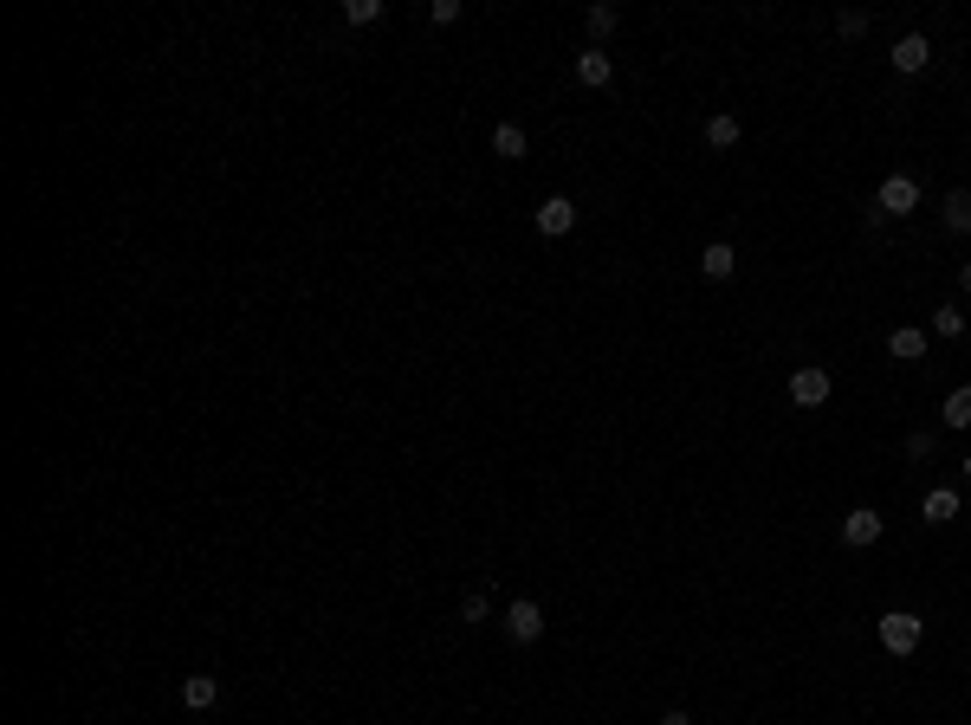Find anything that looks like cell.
<instances>
[{
	"label": "cell",
	"instance_id": "obj_13",
	"mask_svg": "<svg viewBox=\"0 0 971 725\" xmlns=\"http://www.w3.org/2000/svg\"><path fill=\"white\" fill-rule=\"evenodd\" d=\"M700 272H706V279H732V272H738V253H732V246L726 240H713V246H706V253H700Z\"/></svg>",
	"mask_w": 971,
	"mask_h": 725
},
{
	"label": "cell",
	"instance_id": "obj_2",
	"mask_svg": "<svg viewBox=\"0 0 971 725\" xmlns=\"http://www.w3.org/2000/svg\"><path fill=\"white\" fill-rule=\"evenodd\" d=\"M874 208H881L887 221H900V214H913V208H920V182H913V175H887V182L874 188Z\"/></svg>",
	"mask_w": 971,
	"mask_h": 725
},
{
	"label": "cell",
	"instance_id": "obj_24",
	"mask_svg": "<svg viewBox=\"0 0 971 725\" xmlns=\"http://www.w3.org/2000/svg\"><path fill=\"white\" fill-rule=\"evenodd\" d=\"M661 725H693V719L680 713V706H667V713H661Z\"/></svg>",
	"mask_w": 971,
	"mask_h": 725
},
{
	"label": "cell",
	"instance_id": "obj_15",
	"mask_svg": "<svg viewBox=\"0 0 971 725\" xmlns=\"http://www.w3.org/2000/svg\"><path fill=\"white\" fill-rule=\"evenodd\" d=\"M920 512H926V525H952V518H959V492H952V486L926 492V505H920Z\"/></svg>",
	"mask_w": 971,
	"mask_h": 725
},
{
	"label": "cell",
	"instance_id": "obj_26",
	"mask_svg": "<svg viewBox=\"0 0 971 725\" xmlns=\"http://www.w3.org/2000/svg\"><path fill=\"white\" fill-rule=\"evenodd\" d=\"M959 473H965V480H971V454H965V460H959Z\"/></svg>",
	"mask_w": 971,
	"mask_h": 725
},
{
	"label": "cell",
	"instance_id": "obj_18",
	"mask_svg": "<svg viewBox=\"0 0 971 725\" xmlns=\"http://www.w3.org/2000/svg\"><path fill=\"white\" fill-rule=\"evenodd\" d=\"M486 615H492V596L486 590H467V596H460V622H467V628H480Z\"/></svg>",
	"mask_w": 971,
	"mask_h": 725
},
{
	"label": "cell",
	"instance_id": "obj_10",
	"mask_svg": "<svg viewBox=\"0 0 971 725\" xmlns=\"http://www.w3.org/2000/svg\"><path fill=\"white\" fill-rule=\"evenodd\" d=\"M214 700H221V680H214V674H188L182 680V706H188V713H208Z\"/></svg>",
	"mask_w": 971,
	"mask_h": 725
},
{
	"label": "cell",
	"instance_id": "obj_1",
	"mask_svg": "<svg viewBox=\"0 0 971 725\" xmlns=\"http://www.w3.org/2000/svg\"><path fill=\"white\" fill-rule=\"evenodd\" d=\"M920 635H926V622L913 609H887L881 615V648L887 654H913V648H920Z\"/></svg>",
	"mask_w": 971,
	"mask_h": 725
},
{
	"label": "cell",
	"instance_id": "obj_6",
	"mask_svg": "<svg viewBox=\"0 0 971 725\" xmlns=\"http://www.w3.org/2000/svg\"><path fill=\"white\" fill-rule=\"evenodd\" d=\"M570 227H577V201H570V195L538 201V234H544V240H564Z\"/></svg>",
	"mask_w": 971,
	"mask_h": 725
},
{
	"label": "cell",
	"instance_id": "obj_5",
	"mask_svg": "<svg viewBox=\"0 0 971 725\" xmlns=\"http://www.w3.org/2000/svg\"><path fill=\"white\" fill-rule=\"evenodd\" d=\"M887 59H894V72L913 78V72H926V65H933V39H926V33H900Z\"/></svg>",
	"mask_w": 971,
	"mask_h": 725
},
{
	"label": "cell",
	"instance_id": "obj_8",
	"mask_svg": "<svg viewBox=\"0 0 971 725\" xmlns=\"http://www.w3.org/2000/svg\"><path fill=\"white\" fill-rule=\"evenodd\" d=\"M609 78H615V59H609V52H603V46H590V52H577V85H590V91H603V85H609Z\"/></svg>",
	"mask_w": 971,
	"mask_h": 725
},
{
	"label": "cell",
	"instance_id": "obj_25",
	"mask_svg": "<svg viewBox=\"0 0 971 725\" xmlns=\"http://www.w3.org/2000/svg\"><path fill=\"white\" fill-rule=\"evenodd\" d=\"M959 292H971V259H965V266H959Z\"/></svg>",
	"mask_w": 971,
	"mask_h": 725
},
{
	"label": "cell",
	"instance_id": "obj_23",
	"mask_svg": "<svg viewBox=\"0 0 971 725\" xmlns=\"http://www.w3.org/2000/svg\"><path fill=\"white\" fill-rule=\"evenodd\" d=\"M428 20H434V26H454V20H460V0H434Z\"/></svg>",
	"mask_w": 971,
	"mask_h": 725
},
{
	"label": "cell",
	"instance_id": "obj_11",
	"mask_svg": "<svg viewBox=\"0 0 971 725\" xmlns=\"http://www.w3.org/2000/svg\"><path fill=\"white\" fill-rule=\"evenodd\" d=\"M939 221H946V234H971V188H952L939 201Z\"/></svg>",
	"mask_w": 971,
	"mask_h": 725
},
{
	"label": "cell",
	"instance_id": "obj_16",
	"mask_svg": "<svg viewBox=\"0 0 971 725\" xmlns=\"http://www.w3.org/2000/svg\"><path fill=\"white\" fill-rule=\"evenodd\" d=\"M382 13H389L382 0H344V26H376Z\"/></svg>",
	"mask_w": 971,
	"mask_h": 725
},
{
	"label": "cell",
	"instance_id": "obj_21",
	"mask_svg": "<svg viewBox=\"0 0 971 725\" xmlns=\"http://www.w3.org/2000/svg\"><path fill=\"white\" fill-rule=\"evenodd\" d=\"M615 26H622V7H590V33L596 39H609Z\"/></svg>",
	"mask_w": 971,
	"mask_h": 725
},
{
	"label": "cell",
	"instance_id": "obj_22",
	"mask_svg": "<svg viewBox=\"0 0 971 725\" xmlns=\"http://www.w3.org/2000/svg\"><path fill=\"white\" fill-rule=\"evenodd\" d=\"M836 33H842V39H861V33H868V13H861V7L836 13Z\"/></svg>",
	"mask_w": 971,
	"mask_h": 725
},
{
	"label": "cell",
	"instance_id": "obj_3",
	"mask_svg": "<svg viewBox=\"0 0 971 725\" xmlns=\"http://www.w3.org/2000/svg\"><path fill=\"white\" fill-rule=\"evenodd\" d=\"M829 395H836V382H829L823 363H803L797 376H790V402H797V408H823Z\"/></svg>",
	"mask_w": 971,
	"mask_h": 725
},
{
	"label": "cell",
	"instance_id": "obj_19",
	"mask_svg": "<svg viewBox=\"0 0 971 725\" xmlns=\"http://www.w3.org/2000/svg\"><path fill=\"white\" fill-rule=\"evenodd\" d=\"M946 428H971V389L946 395Z\"/></svg>",
	"mask_w": 971,
	"mask_h": 725
},
{
	"label": "cell",
	"instance_id": "obj_17",
	"mask_svg": "<svg viewBox=\"0 0 971 725\" xmlns=\"http://www.w3.org/2000/svg\"><path fill=\"white\" fill-rule=\"evenodd\" d=\"M933 331L939 337H965V305H933Z\"/></svg>",
	"mask_w": 971,
	"mask_h": 725
},
{
	"label": "cell",
	"instance_id": "obj_9",
	"mask_svg": "<svg viewBox=\"0 0 971 725\" xmlns=\"http://www.w3.org/2000/svg\"><path fill=\"white\" fill-rule=\"evenodd\" d=\"M887 357L894 363H926V331L920 324H900V331L887 337Z\"/></svg>",
	"mask_w": 971,
	"mask_h": 725
},
{
	"label": "cell",
	"instance_id": "obj_7",
	"mask_svg": "<svg viewBox=\"0 0 971 725\" xmlns=\"http://www.w3.org/2000/svg\"><path fill=\"white\" fill-rule=\"evenodd\" d=\"M505 635H512V641H538V635H544V609L531 603V596L505 603Z\"/></svg>",
	"mask_w": 971,
	"mask_h": 725
},
{
	"label": "cell",
	"instance_id": "obj_4",
	"mask_svg": "<svg viewBox=\"0 0 971 725\" xmlns=\"http://www.w3.org/2000/svg\"><path fill=\"white\" fill-rule=\"evenodd\" d=\"M881 531H887V518L874 512V505H855V512H842V544H849V551H868V544H881Z\"/></svg>",
	"mask_w": 971,
	"mask_h": 725
},
{
	"label": "cell",
	"instance_id": "obj_14",
	"mask_svg": "<svg viewBox=\"0 0 971 725\" xmlns=\"http://www.w3.org/2000/svg\"><path fill=\"white\" fill-rule=\"evenodd\" d=\"M738 136H745V123H738L732 111H713V117H706V149H732Z\"/></svg>",
	"mask_w": 971,
	"mask_h": 725
},
{
	"label": "cell",
	"instance_id": "obj_20",
	"mask_svg": "<svg viewBox=\"0 0 971 725\" xmlns=\"http://www.w3.org/2000/svg\"><path fill=\"white\" fill-rule=\"evenodd\" d=\"M933 454H939V434L933 428H913L907 434V460H933Z\"/></svg>",
	"mask_w": 971,
	"mask_h": 725
},
{
	"label": "cell",
	"instance_id": "obj_12",
	"mask_svg": "<svg viewBox=\"0 0 971 725\" xmlns=\"http://www.w3.org/2000/svg\"><path fill=\"white\" fill-rule=\"evenodd\" d=\"M525 149H531L525 123H499V130H492V156H505V162H525Z\"/></svg>",
	"mask_w": 971,
	"mask_h": 725
}]
</instances>
